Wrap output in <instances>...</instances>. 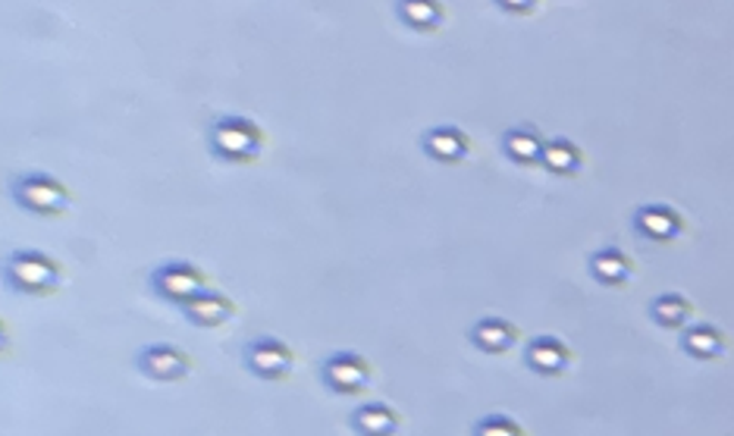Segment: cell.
Segmentation results:
<instances>
[{
	"label": "cell",
	"mask_w": 734,
	"mask_h": 436,
	"mask_svg": "<svg viewBox=\"0 0 734 436\" xmlns=\"http://www.w3.org/2000/svg\"><path fill=\"white\" fill-rule=\"evenodd\" d=\"M267 148V132L245 113H220L208 126V151L220 164H255Z\"/></svg>",
	"instance_id": "obj_1"
},
{
	"label": "cell",
	"mask_w": 734,
	"mask_h": 436,
	"mask_svg": "<svg viewBox=\"0 0 734 436\" xmlns=\"http://www.w3.org/2000/svg\"><path fill=\"white\" fill-rule=\"evenodd\" d=\"M3 283L29 298H48L63 283V264L38 248H17L3 264Z\"/></svg>",
	"instance_id": "obj_2"
},
{
	"label": "cell",
	"mask_w": 734,
	"mask_h": 436,
	"mask_svg": "<svg viewBox=\"0 0 734 436\" xmlns=\"http://www.w3.org/2000/svg\"><path fill=\"white\" fill-rule=\"evenodd\" d=\"M10 195L19 208L36 214V217H60L72 205L70 186L44 170H29V174L17 176L10 182Z\"/></svg>",
	"instance_id": "obj_3"
},
{
	"label": "cell",
	"mask_w": 734,
	"mask_h": 436,
	"mask_svg": "<svg viewBox=\"0 0 734 436\" xmlns=\"http://www.w3.org/2000/svg\"><path fill=\"white\" fill-rule=\"evenodd\" d=\"M148 286H151V293H155L160 301L176 305V308L182 311L195 296H201L205 289H210V279L195 261L170 258V261H160L158 267L148 274Z\"/></svg>",
	"instance_id": "obj_4"
},
{
	"label": "cell",
	"mask_w": 734,
	"mask_h": 436,
	"mask_svg": "<svg viewBox=\"0 0 734 436\" xmlns=\"http://www.w3.org/2000/svg\"><path fill=\"white\" fill-rule=\"evenodd\" d=\"M242 365L264 384H286L296 370V349L274 333H261L245 343Z\"/></svg>",
	"instance_id": "obj_5"
},
{
	"label": "cell",
	"mask_w": 734,
	"mask_h": 436,
	"mask_svg": "<svg viewBox=\"0 0 734 436\" xmlns=\"http://www.w3.org/2000/svg\"><path fill=\"white\" fill-rule=\"evenodd\" d=\"M374 380V367L361 351H333L320 361V384L330 389L333 396H361L365 389H370Z\"/></svg>",
	"instance_id": "obj_6"
},
{
	"label": "cell",
	"mask_w": 734,
	"mask_h": 436,
	"mask_svg": "<svg viewBox=\"0 0 734 436\" xmlns=\"http://www.w3.org/2000/svg\"><path fill=\"white\" fill-rule=\"evenodd\" d=\"M136 367L155 384H179L192 374L195 358L173 343H151L136 355Z\"/></svg>",
	"instance_id": "obj_7"
},
{
	"label": "cell",
	"mask_w": 734,
	"mask_h": 436,
	"mask_svg": "<svg viewBox=\"0 0 734 436\" xmlns=\"http://www.w3.org/2000/svg\"><path fill=\"white\" fill-rule=\"evenodd\" d=\"M575 361V349L562 339V336H553V333H543V336H534L527 343L525 349V365L530 374L537 377H546V380H556L562 377L568 367Z\"/></svg>",
	"instance_id": "obj_8"
},
{
	"label": "cell",
	"mask_w": 734,
	"mask_h": 436,
	"mask_svg": "<svg viewBox=\"0 0 734 436\" xmlns=\"http://www.w3.org/2000/svg\"><path fill=\"white\" fill-rule=\"evenodd\" d=\"M631 224H634L637 236H641L644 242L653 245L682 239L684 227H687L682 210L672 208V205H641V208L634 210V220H631Z\"/></svg>",
	"instance_id": "obj_9"
},
{
	"label": "cell",
	"mask_w": 734,
	"mask_h": 436,
	"mask_svg": "<svg viewBox=\"0 0 734 436\" xmlns=\"http://www.w3.org/2000/svg\"><path fill=\"white\" fill-rule=\"evenodd\" d=\"M420 151L430 160L443 164V167H455V164L468 160V155H472V136L462 126H453V122L430 126L420 136Z\"/></svg>",
	"instance_id": "obj_10"
},
{
	"label": "cell",
	"mask_w": 734,
	"mask_h": 436,
	"mask_svg": "<svg viewBox=\"0 0 734 436\" xmlns=\"http://www.w3.org/2000/svg\"><path fill=\"white\" fill-rule=\"evenodd\" d=\"M468 339H472V346L480 351V355H506V351L518 346L522 330H518V324H512L508 317L487 315L474 324Z\"/></svg>",
	"instance_id": "obj_11"
},
{
	"label": "cell",
	"mask_w": 734,
	"mask_h": 436,
	"mask_svg": "<svg viewBox=\"0 0 734 436\" xmlns=\"http://www.w3.org/2000/svg\"><path fill=\"white\" fill-rule=\"evenodd\" d=\"M236 301L227 296V293H220V289H205L201 296H195L186 308H182V315L189 324L195 327H201V330H217V327H224L229 324L232 317H236Z\"/></svg>",
	"instance_id": "obj_12"
},
{
	"label": "cell",
	"mask_w": 734,
	"mask_h": 436,
	"mask_svg": "<svg viewBox=\"0 0 734 436\" xmlns=\"http://www.w3.org/2000/svg\"><path fill=\"white\" fill-rule=\"evenodd\" d=\"M499 148H503V155L515 167H540L546 139H543V132L534 122H518V126H512V129L503 132Z\"/></svg>",
	"instance_id": "obj_13"
},
{
	"label": "cell",
	"mask_w": 734,
	"mask_h": 436,
	"mask_svg": "<svg viewBox=\"0 0 734 436\" xmlns=\"http://www.w3.org/2000/svg\"><path fill=\"white\" fill-rule=\"evenodd\" d=\"M587 267H591V277L609 289H622L634 277V258L622 245H606V248L594 251Z\"/></svg>",
	"instance_id": "obj_14"
},
{
	"label": "cell",
	"mask_w": 734,
	"mask_h": 436,
	"mask_svg": "<svg viewBox=\"0 0 734 436\" xmlns=\"http://www.w3.org/2000/svg\"><path fill=\"white\" fill-rule=\"evenodd\" d=\"M349 424L358 436H396L403 427V415L389 402H365L351 412Z\"/></svg>",
	"instance_id": "obj_15"
},
{
	"label": "cell",
	"mask_w": 734,
	"mask_h": 436,
	"mask_svg": "<svg viewBox=\"0 0 734 436\" xmlns=\"http://www.w3.org/2000/svg\"><path fill=\"white\" fill-rule=\"evenodd\" d=\"M728 349V336L716 324H691L682 330V351L694 361H718Z\"/></svg>",
	"instance_id": "obj_16"
},
{
	"label": "cell",
	"mask_w": 734,
	"mask_h": 436,
	"mask_svg": "<svg viewBox=\"0 0 734 436\" xmlns=\"http://www.w3.org/2000/svg\"><path fill=\"white\" fill-rule=\"evenodd\" d=\"M584 151L575 139L568 136H556V139H546V148H543V170L553 176H562V179H572L584 170Z\"/></svg>",
	"instance_id": "obj_17"
},
{
	"label": "cell",
	"mask_w": 734,
	"mask_h": 436,
	"mask_svg": "<svg viewBox=\"0 0 734 436\" xmlns=\"http://www.w3.org/2000/svg\"><path fill=\"white\" fill-rule=\"evenodd\" d=\"M396 19L403 22L408 32L434 36L446 22V7L434 3V0H399L396 3Z\"/></svg>",
	"instance_id": "obj_18"
},
{
	"label": "cell",
	"mask_w": 734,
	"mask_h": 436,
	"mask_svg": "<svg viewBox=\"0 0 734 436\" xmlns=\"http://www.w3.org/2000/svg\"><path fill=\"white\" fill-rule=\"evenodd\" d=\"M694 317V301L682 293H663L649 301V320L663 330H687Z\"/></svg>",
	"instance_id": "obj_19"
},
{
	"label": "cell",
	"mask_w": 734,
	"mask_h": 436,
	"mask_svg": "<svg viewBox=\"0 0 734 436\" xmlns=\"http://www.w3.org/2000/svg\"><path fill=\"white\" fill-rule=\"evenodd\" d=\"M472 436H527V430L522 420L512 418L506 412H489L474 424Z\"/></svg>",
	"instance_id": "obj_20"
},
{
	"label": "cell",
	"mask_w": 734,
	"mask_h": 436,
	"mask_svg": "<svg viewBox=\"0 0 734 436\" xmlns=\"http://www.w3.org/2000/svg\"><path fill=\"white\" fill-rule=\"evenodd\" d=\"M506 13H534L537 10V3H499Z\"/></svg>",
	"instance_id": "obj_21"
}]
</instances>
